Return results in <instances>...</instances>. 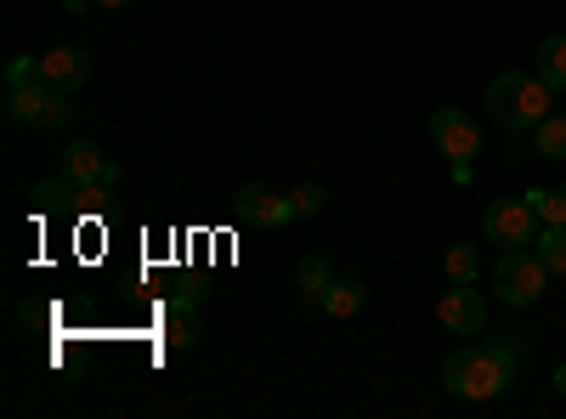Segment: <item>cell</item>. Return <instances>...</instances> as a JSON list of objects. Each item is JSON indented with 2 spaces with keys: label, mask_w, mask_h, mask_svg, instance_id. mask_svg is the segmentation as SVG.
Listing matches in <instances>:
<instances>
[{
  "label": "cell",
  "mask_w": 566,
  "mask_h": 419,
  "mask_svg": "<svg viewBox=\"0 0 566 419\" xmlns=\"http://www.w3.org/2000/svg\"><path fill=\"white\" fill-rule=\"evenodd\" d=\"M522 375V357L504 341H464L448 363H442V386L464 402H488V397H504Z\"/></svg>",
  "instance_id": "cell-1"
},
{
  "label": "cell",
  "mask_w": 566,
  "mask_h": 419,
  "mask_svg": "<svg viewBox=\"0 0 566 419\" xmlns=\"http://www.w3.org/2000/svg\"><path fill=\"white\" fill-rule=\"evenodd\" d=\"M488 114H493L499 130L522 136V130H533L544 114H555V91L538 80V69H533V74H527V69H504V74H493V85H488Z\"/></svg>",
  "instance_id": "cell-2"
},
{
  "label": "cell",
  "mask_w": 566,
  "mask_h": 419,
  "mask_svg": "<svg viewBox=\"0 0 566 419\" xmlns=\"http://www.w3.org/2000/svg\"><path fill=\"white\" fill-rule=\"evenodd\" d=\"M7 119L12 125H34V130H63L74 119V91L45 85V80L7 85Z\"/></svg>",
  "instance_id": "cell-3"
},
{
  "label": "cell",
  "mask_w": 566,
  "mask_h": 419,
  "mask_svg": "<svg viewBox=\"0 0 566 419\" xmlns=\"http://www.w3.org/2000/svg\"><path fill=\"white\" fill-rule=\"evenodd\" d=\"M493 290L504 306H538L549 290V266L538 261V250H504L493 266Z\"/></svg>",
  "instance_id": "cell-4"
},
{
  "label": "cell",
  "mask_w": 566,
  "mask_h": 419,
  "mask_svg": "<svg viewBox=\"0 0 566 419\" xmlns=\"http://www.w3.org/2000/svg\"><path fill=\"white\" fill-rule=\"evenodd\" d=\"M538 210L527 205V193L522 199H493L488 210H482V232H488V244H504V250H527L533 239H538Z\"/></svg>",
  "instance_id": "cell-5"
},
{
  "label": "cell",
  "mask_w": 566,
  "mask_h": 419,
  "mask_svg": "<svg viewBox=\"0 0 566 419\" xmlns=\"http://www.w3.org/2000/svg\"><path fill=\"white\" fill-rule=\"evenodd\" d=\"M431 143L442 148L448 165H470L482 154V119H470L464 108H437L431 114Z\"/></svg>",
  "instance_id": "cell-6"
},
{
  "label": "cell",
  "mask_w": 566,
  "mask_h": 419,
  "mask_svg": "<svg viewBox=\"0 0 566 419\" xmlns=\"http://www.w3.org/2000/svg\"><path fill=\"white\" fill-rule=\"evenodd\" d=\"M232 216L244 227H290L301 210H295V193H272L261 181H244V188L232 193Z\"/></svg>",
  "instance_id": "cell-7"
},
{
  "label": "cell",
  "mask_w": 566,
  "mask_h": 419,
  "mask_svg": "<svg viewBox=\"0 0 566 419\" xmlns=\"http://www.w3.org/2000/svg\"><path fill=\"white\" fill-rule=\"evenodd\" d=\"M437 317H442L448 335H482L488 329V301H482L476 284H453V290H442Z\"/></svg>",
  "instance_id": "cell-8"
},
{
  "label": "cell",
  "mask_w": 566,
  "mask_h": 419,
  "mask_svg": "<svg viewBox=\"0 0 566 419\" xmlns=\"http://www.w3.org/2000/svg\"><path fill=\"white\" fill-rule=\"evenodd\" d=\"M159 341H165V352L199 346V295H181V301L159 306Z\"/></svg>",
  "instance_id": "cell-9"
},
{
  "label": "cell",
  "mask_w": 566,
  "mask_h": 419,
  "mask_svg": "<svg viewBox=\"0 0 566 419\" xmlns=\"http://www.w3.org/2000/svg\"><path fill=\"white\" fill-rule=\"evenodd\" d=\"M57 170H63L69 181H80V188H85V181H119V165H114L97 143H85V136L63 148V165H57Z\"/></svg>",
  "instance_id": "cell-10"
},
{
  "label": "cell",
  "mask_w": 566,
  "mask_h": 419,
  "mask_svg": "<svg viewBox=\"0 0 566 419\" xmlns=\"http://www.w3.org/2000/svg\"><path fill=\"white\" fill-rule=\"evenodd\" d=\"M40 80L45 85H63V91H80L91 80V57L80 52V45H57V52L40 57Z\"/></svg>",
  "instance_id": "cell-11"
},
{
  "label": "cell",
  "mask_w": 566,
  "mask_h": 419,
  "mask_svg": "<svg viewBox=\"0 0 566 419\" xmlns=\"http://www.w3.org/2000/svg\"><path fill=\"white\" fill-rule=\"evenodd\" d=\"M317 306H323L328 317H357V312L368 306V290L357 284V277H328L323 295H317Z\"/></svg>",
  "instance_id": "cell-12"
},
{
  "label": "cell",
  "mask_w": 566,
  "mask_h": 419,
  "mask_svg": "<svg viewBox=\"0 0 566 419\" xmlns=\"http://www.w3.org/2000/svg\"><path fill=\"white\" fill-rule=\"evenodd\" d=\"M538 261L549 266V277H566V221H544L538 239H533Z\"/></svg>",
  "instance_id": "cell-13"
},
{
  "label": "cell",
  "mask_w": 566,
  "mask_h": 419,
  "mask_svg": "<svg viewBox=\"0 0 566 419\" xmlns=\"http://www.w3.org/2000/svg\"><path fill=\"white\" fill-rule=\"evenodd\" d=\"M527 136H533V154L538 159H566V114H544Z\"/></svg>",
  "instance_id": "cell-14"
},
{
  "label": "cell",
  "mask_w": 566,
  "mask_h": 419,
  "mask_svg": "<svg viewBox=\"0 0 566 419\" xmlns=\"http://www.w3.org/2000/svg\"><path fill=\"white\" fill-rule=\"evenodd\" d=\"M538 80H544L549 91H566V34H549V40L538 45Z\"/></svg>",
  "instance_id": "cell-15"
},
{
  "label": "cell",
  "mask_w": 566,
  "mask_h": 419,
  "mask_svg": "<svg viewBox=\"0 0 566 419\" xmlns=\"http://www.w3.org/2000/svg\"><path fill=\"white\" fill-rule=\"evenodd\" d=\"M442 266H448V284H476V272H482V255H476V244H448Z\"/></svg>",
  "instance_id": "cell-16"
},
{
  "label": "cell",
  "mask_w": 566,
  "mask_h": 419,
  "mask_svg": "<svg viewBox=\"0 0 566 419\" xmlns=\"http://www.w3.org/2000/svg\"><path fill=\"white\" fill-rule=\"evenodd\" d=\"M328 277H335V272H328V261L323 255H306L301 266H295V284H301V295H323V284H328Z\"/></svg>",
  "instance_id": "cell-17"
},
{
  "label": "cell",
  "mask_w": 566,
  "mask_h": 419,
  "mask_svg": "<svg viewBox=\"0 0 566 419\" xmlns=\"http://www.w3.org/2000/svg\"><path fill=\"white\" fill-rule=\"evenodd\" d=\"M527 205L538 210V221H566V181L560 188H533Z\"/></svg>",
  "instance_id": "cell-18"
},
{
  "label": "cell",
  "mask_w": 566,
  "mask_h": 419,
  "mask_svg": "<svg viewBox=\"0 0 566 419\" xmlns=\"http://www.w3.org/2000/svg\"><path fill=\"white\" fill-rule=\"evenodd\" d=\"M328 205V188H323V181H306V188H295V210L301 216H317Z\"/></svg>",
  "instance_id": "cell-19"
},
{
  "label": "cell",
  "mask_w": 566,
  "mask_h": 419,
  "mask_svg": "<svg viewBox=\"0 0 566 419\" xmlns=\"http://www.w3.org/2000/svg\"><path fill=\"white\" fill-rule=\"evenodd\" d=\"M91 7H103V12H125L130 0H91Z\"/></svg>",
  "instance_id": "cell-20"
},
{
  "label": "cell",
  "mask_w": 566,
  "mask_h": 419,
  "mask_svg": "<svg viewBox=\"0 0 566 419\" xmlns=\"http://www.w3.org/2000/svg\"><path fill=\"white\" fill-rule=\"evenodd\" d=\"M555 391H560V397H566V363H560V368H555Z\"/></svg>",
  "instance_id": "cell-21"
},
{
  "label": "cell",
  "mask_w": 566,
  "mask_h": 419,
  "mask_svg": "<svg viewBox=\"0 0 566 419\" xmlns=\"http://www.w3.org/2000/svg\"><path fill=\"white\" fill-rule=\"evenodd\" d=\"M63 7H69V12H74V18H80V12H85V7H91V0H63Z\"/></svg>",
  "instance_id": "cell-22"
}]
</instances>
